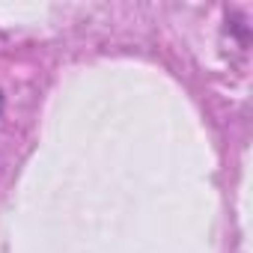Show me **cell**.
<instances>
[{
    "instance_id": "6da1fadb",
    "label": "cell",
    "mask_w": 253,
    "mask_h": 253,
    "mask_svg": "<svg viewBox=\"0 0 253 253\" xmlns=\"http://www.w3.org/2000/svg\"><path fill=\"white\" fill-rule=\"evenodd\" d=\"M0 110H3V92H0Z\"/></svg>"
}]
</instances>
